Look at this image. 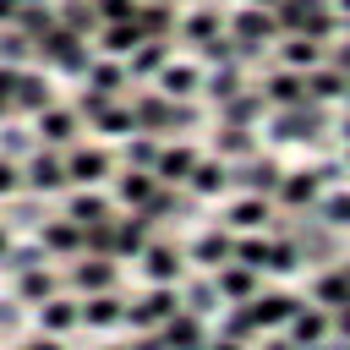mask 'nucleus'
Segmentation results:
<instances>
[{"instance_id":"nucleus-1","label":"nucleus","mask_w":350,"mask_h":350,"mask_svg":"<svg viewBox=\"0 0 350 350\" xmlns=\"http://www.w3.org/2000/svg\"><path fill=\"white\" fill-rule=\"evenodd\" d=\"M273 16H279V33H301V38H317V44H328L345 27L328 0H273Z\"/></svg>"},{"instance_id":"nucleus-2","label":"nucleus","mask_w":350,"mask_h":350,"mask_svg":"<svg viewBox=\"0 0 350 350\" xmlns=\"http://www.w3.org/2000/svg\"><path fill=\"white\" fill-rule=\"evenodd\" d=\"M273 38H279V16H273V5H241V11H235V22H230V44H235L241 60L257 55L262 44H273Z\"/></svg>"},{"instance_id":"nucleus-3","label":"nucleus","mask_w":350,"mask_h":350,"mask_svg":"<svg viewBox=\"0 0 350 350\" xmlns=\"http://www.w3.org/2000/svg\"><path fill=\"white\" fill-rule=\"evenodd\" d=\"M180 306H186V301H180V290H175V284H153L137 306H126V323H131V328H142V334H153V328H164Z\"/></svg>"},{"instance_id":"nucleus-4","label":"nucleus","mask_w":350,"mask_h":350,"mask_svg":"<svg viewBox=\"0 0 350 350\" xmlns=\"http://www.w3.org/2000/svg\"><path fill=\"white\" fill-rule=\"evenodd\" d=\"M22 186H27L33 197H55V191L66 186V159H60L55 148H33V153L22 159Z\"/></svg>"},{"instance_id":"nucleus-5","label":"nucleus","mask_w":350,"mask_h":350,"mask_svg":"<svg viewBox=\"0 0 350 350\" xmlns=\"http://www.w3.org/2000/svg\"><path fill=\"white\" fill-rule=\"evenodd\" d=\"M55 104V88H49V71L38 66H16V82H11V115H38Z\"/></svg>"},{"instance_id":"nucleus-6","label":"nucleus","mask_w":350,"mask_h":350,"mask_svg":"<svg viewBox=\"0 0 350 350\" xmlns=\"http://www.w3.org/2000/svg\"><path fill=\"white\" fill-rule=\"evenodd\" d=\"M77 131H82L77 104H71V109H66V104H49V109L33 115V137H38V148H71Z\"/></svg>"},{"instance_id":"nucleus-7","label":"nucleus","mask_w":350,"mask_h":350,"mask_svg":"<svg viewBox=\"0 0 350 350\" xmlns=\"http://www.w3.org/2000/svg\"><path fill=\"white\" fill-rule=\"evenodd\" d=\"M323 131V104H295V109H273V137L279 142H312Z\"/></svg>"},{"instance_id":"nucleus-8","label":"nucleus","mask_w":350,"mask_h":350,"mask_svg":"<svg viewBox=\"0 0 350 350\" xmlns=\"http://www.w3.org/2000/svg\"><path fill=\"white\" fill-rule=\"evenodd\" d=\"M257 93H262V104H268V109H295V104H306V71L279 66L268 82H257Z\"/></svg>"},{"instance_id":"nucleus-9","label":"nucleus","mask_w":350,"mask_h":350,"mask_svg":"<svg viewBox=\"0 0 350 350\" xmlns=\"http://www.w3.org/2000/svg\"><path fill=\"white\" fill-rule=\"evenodd\" d=\"M230 180H241L252 197H273V191H279V180H284V170H279V159L252 153V159H241V170H230Z\"/></svg>"},{"instance_id":"nucleus-10","label":"nucleus","mask_w":350,"mask_h":350,"mask_svg":"<svg viewBox=\"0 0 350 350\" xmlns=\"http://www.w3.org/2000/svg\"><path fill=\"white\" fill-rule=\"evenodd\" d=\"M175 27H180V38H186V44H197V49H208V44H219V38H224L219 5H197V11H186Z\"/></svg>"},{"instance_id":"nucleus-11","label":"nucleus","mask_w":350,"mask_h":350,"mask_svg":"<svg viewBox=\"0 0 350 350\" xmlns=\"http://www.w3.org/2000/svg\"><path fill=\"white\" fill-rule=\"evenodd\" d=\"M246 312L257 317V328H279V323H290V317L301 312V301H295V295H284V290H268V295L257 290V295L246 301Z\"/></svg>"},{"instance_id":"nucleus-12","label":"nucleus","mask_w":350,"mask_h":350,"mask_svg":"<svg viewBox=\"0 0 350 350\" xmlns=\"http://www.w3.org/2000/svg\"><path fill=\"white\" fill-rule=\"evenodd\" d=\"M109 175V153L104 148H71V159H66V180H77V186H98Z\"/></svg>"},{"instance_id":"nucleus-13","label":"nucleus","mask_w":350,"mask_h":350,"mask_svg":"<svg viewBox=\"0 0 350 350\" xmlns=\"http://www.w3.org/2000/svg\"><path fill=\"white\" fill-rule=\"evenodd\" d=\"M191 170H197V148H159V164H153V175H159V186H186L191 180Z\"/></svg>"},{"instance_id":"nucleus-14","label":"nucleus","mask_w":350,"mask_h":350,"mask_svg":"<svg viewBox=\"0 0 350 350\" xmlns=\"http://www.w3.org/2000/svg\"><path fill=\"white\" fill-rule=\"evenodd\" d=\"M317 186H323V175L317 170H284V180H279V202L284 208H312L317 202Z\"/></svg>"},{"instance_id":"nucleus-15","label":"nucleus","mask_w":350,"mask_h":350,"mask_svg":"<svg viewBox=\"0 0 350 350\" xmlns=\"http://www.w3.org/2000/svg\"><path fill=\"white\" fill-rule=\"evenodd\" d=\"M38 246L44 252H60V257H77L82 252V224L77 219H44L38 224Z\"/></svg>"},{"instance_id":"nucleus-16","label":"nucleus","mask_w":350,"mask_h":350,"mask_svg":"<svg viewBox=\"0 0 350 350\" xmlns=\"http://www.w3.org/2000/svg\"><path fill=\"white\" fill-rule=\"evenodd\" d=\"M290 339H295L301 350H317V345L328 339V306H301V312L290 317Z\"/></svg>"},{"instance_id":"nucleus-17","label":"nucleus","mask_w":350,"mask_h":350,"mask_svg":"<svg viewBox=\"0 0 350 350\" xmlns=\"http://www.w3.org/2000/svg\"><path fill=\"white\" fill-rule=\"evenodd\" d=\"M159 339H164V350H202V323H197V312H175L164 328H159Z\"/></svg>"},{"instance_id":"nucleus-18","label":"nucleus","mask_w":350,"mask_h":350,"mask_svg":"<svg viewBox=\"0 0 350 350\" xmlns=\"http://www.w3.org/2000/svg\"><path fill=\"white\" fill-rule=\"evenodd\" d=\"M170 66V38H142L131 55H126V71L131 77H159Z\"/></svg>"},{"instance_id":"nucleus-19","label":"nucleus","mask_w":350,"mask_h":350,"mask_svg":"<svg viewBox=\"0 0 350 350\" xmlns=\"http://www.w3.org/2000/svg\"><path fill=\"white\" fill-rule=\"evenodd\" d=\"M142 273H148L153 284H175V279H180V252L164 246V241L142 246Z\"/></svg>"},{"instance_id":"nucleus-20","label":"nucleus","mask_w":350,"mask_h":350,"mask_svg":"<svg viewBox=\"0 0 350 350\" xmlns=\"http://www.w3.org/2000/svg\"><path fill=\"white\" fill-rule=\"evenodd\" d=\"M202 88V71L191 66V60H170L164 71H159V93H170V98H191Z\"/></svg>"},{"instance_id":"nucleus-21","label":"nucleus","mask_w":350,"mask_h":350,"mask_svg":"<svg viewBox=\"0 0 350 350\" xmlns=\"http://www.w3.org/2000/svg\"><path fill=\"white\" fill-rule=\"evenodd\" d=\"M345 93H350V77H345L339 66H334V71H323V66L306 71V98H312V104H334V98H345Z\"/></svg>"},{"instance_id":"nucleus-22","label":"nucleus","mask_w":350,"mask_h":350,"mask_svg":"<svg viewBox=\"0 0 350 350\" xmlns=\"http://www.w3.org/2000/svg\"><path fill=\"white\" fill-rule=\"evenodd\" d=\"M77 323H82V301L49 295V301L38 306V328H44V334H66V328H77Z\"/></svg>"},{"instance_id":"nucleus-23","label":"nucleus","mask_w":350,"mask_h":350,"mask_svg":"<svg viewBox=\"0 0 350 350\" xmlns=\"http://www.w3.org/2000/svg\"><path fill=\"white\" fill-rule=\"evenodd\" d=\"M279 60H284L290 71H312V66L323 60V44H317V38H301V33H284V38H279Z\"/></svg>"},{"instance_id":"nucleus-24","label":"nucleus","mask_w":350,"mask_h":350,"mask_svg":"<svg viewBox=\"0 0 350 350\" xmlns=\"http://www.w3.org/2000/svg\"><path fill=\"white\" fill-rule=\"evenodd\" d=\"M186 186H191V197H213V191L230 186V164H224L219 153H213V159H197V170H191Z\"/></svg>"},{"instance_id":"nucleus-25","label":"nucleus","mask_w":350,"mask_h":350,"mask_svg":"<svg viewBox=\"0 0 350 350\" xmlns=\"http://www.w3.org/2000/svg\"><path fill=\"white\" fill-rule=\"evenodd\" d=\"M66 219H77V224L88 230V224H109L115 213H109V197H98V191L88 186V191H77V197L66 202Z\"/></svg>"},{"instance_id":"nucleus-26","label":"nucleus","mask_w":350,"mask_h":350,"mask_svg":"<svg viewBox=\"0 0 350 350\" xmlns=\"http://www.w3.org/2000/svg\"><path fill=\"white\" fill-rule=\"evenodd\" d=\"M71 284L88 290V295H104V290H115V268H109L104 257H82V262L71 268Z\"/></svg>"},{"instance_id":"nucleus-27","label":"nucleus","mask_w":350,"mask_h":350,"mask_svg":"<svg viewBox=\"0 0 350 350\" xmlns=\"http://www.w3.org/2000/svg\"><path fill=\"white\" fill-rule=\"evenodd\" d=\"M213 284H219V295H230V301H241V306L257 295V273L241 268V262H224V268L213 273Z\"/></svg>"},{"instance_id":"nucleus-28","label":"nucleus","mask_w":350,"mask_h":350,"mask_svg":"<svg viewBox=\"0 0 350 350\" xmlns=\"http://www.w3.org/2000/svg\"><path fill=\"white\" fill-rule=\"evenodd\" d=\"M82 323H88V328H115V323H126V306H120V295H115V290H104V295H88V301H82Z\"/></svg>"},{"instance_id":"nucleus-29","label":"nucleus","mask_w":350,"mask_h":350,"mask_svg":"<svg viewBox=\"0 0 350 350\" xmlns=\"http://www.w3.org/2000/svg\"><path fill=\"white\" fill-rule=\"evenodd\" d=\"M55 11H60V22L77 33V38H93L104 22H98V5L93 0H55Z\"/></svg>"},{"instance_id":"nucleus-30","label":"nucleus","mask_w":350,"mask_h":350,"mask_svg":"<svg viewBox=\"0 0 350 350\" xmlns=\"http://www.w3.org/2000/svg\"><path fill=\"white\" fill-rule=\"evenodd\" d=\"M109 230H115V252H120V257H142V246H148V219H142V213H126V219H115Z\"/></svg>"},{"instance_id":"nucleus-31","label":"nucleus","mask_w":350,"mask_h":350,"mask_svg":"<svg viewBox=\"0 0 350 350\" xmlns=\"http://www.w3.org/2000/svg\"><path fill=\"white\" fill-rule=\"evenodd\" d=\"M191 257H197L202 268H213V273H219V268L235 257V241H230V235H219V230H202V235H197V246H191Z\"/></svg>"},{"instance_id":"nucleus-32","label":"nucleus","mask_w":350,"mask_h":350,"mask_svg":"<svg viewBox=\"0 0 350 350\" xmlns=\"http://www.w3.org/2000/svg\"><path fill=\"white\" fill-rule=\"evenodd\" d=\"M115 191H120V202H126V208L137 213V208H142V202H148V197L159 191V175H153V170H126Z\"/></svg>"},{"instance_id":"nucleus-33","label":"nucleus","mask_w":350,"mask_h":350,"mask_svg":"<svg viewBox=\"0 0 350 350\" xmlns=\"http://www.w3.org/2000/svg\"><path fill=\"white\" fill-rule=\"evenodd\" d=\"M268 219H273V202H268V197H241V202L230 208V224H235V230H262Z\"/></svg>"},{"instance_id":"nucleus-34","label":"nucleus","mask_w":350,"mask_h":350,"mask_svg":"<svg viewBox=\"0 0 350 350\" xmlns=\"http://www.w3.org/2000/svg\"><path fill=\"white\" fill-rule=\"evenodd\" d=\"M16 295H22V301H38V306H44V301L55 295V273H49L44 262H38V268H27V273H16Z\"/></svg>"},{"instance_id":"nucleus-35","label":"nucleus","mask_w":350,"mask_h":350,"mask_svg":"<svg viewBox=\"0 0 350 350\" xmlns=\"http://www.w3.org/2000/svg\"><path fill=\"white\" fill-rule=\"evenodd\" d=\"M230 262H241V268H252V273H262L268 268V241H257V235H246V241H235V257Z\"/></svg>"},{"instance_id":"nucleus-36","label":"nucleus","mask_w":350,"mask_h":350,"mask_svg":"<svg viewBox=\"0 0 350 350\" xmlns=\"http://www.w3.org/2000/svg\"><path fill=\"white\" fill-rule=\"evenodd\" d=\"M159 164V142L153 137H131L126 142V170H153Z\"/></svg>"},{"instance_id":"nucleus-37","label":"nucleus","mask_w":350,"mask_h":350,"mask_svg":"<svg viewBox=\"0 0 350 350\" xmlns=\"http://www.w3.org/2000/svg\"><path fill=\"white\" fill-rule=\"evenodd\" d=\"M268 268H273V273H295V268H301V246H295V241H273V246H268Z\"/></svg>"},{"instance_id":"nucleus-38","label":"nucleus","mask_w":350,"mask_h":350,"mask_svg":"<svg viewBox=\"0 0 350 350\" xmlns=\"http://www.w3.org/2000/svg\"><path fill=\"white\" fill-rule=\"evenodd\" d=\"M252 334H257V317H252L246 306H235V312L224 317V339H235V345H241V339H252Z\"/></svg>"},{"instance_id":"nucleus-39","label":"nucleus","mask_w":350,"mask_h":350,"mask_svg":"<svg viewBox=\"0 0 350 350\" xmlns=\"http://www.w3.org/2000/svg\"><path fill=\"white\" fill-rule=\"evenodd\" d=\"M93 5H98V22L109 27V22H131L142 0H93Z\"/></svg>"},{"instance_id":"nucleus-40","label":"nucleus","mask_w":350,"mask_h":350,"mask_svg":"<svg viewBox=\"0 0 350 350\" xmlns=\"http://www.w3.org/2000/svg\"><path fill=\"white\" fill-rule=\"evenodd\" d=\"M180 301H186V312H197V317H202V312H213V301H219V284H191Z\"/></svg>"},{"instance_id":"nucleus-41","label":"nucleus","mask_w":350,"mask_h":350,"mask_svg":"<svg viewBox=\"0 0 350 350\" xmlns=\"http://www.w3.org/2000/svg\"><path fill=\"white\" fill-rule=\"evenodd\" d=\"M44 262V246H16V252H5V268L11 273H27V268H38Z\"/></svg>"},{"instance_id":"nucleus-42","label":"nucleus","mask_w":350,"mask_h":350,"mask_svg":"<svg viewBox=\"0 0 350 350\" xmlns=\"http://www.w3.org/2000/svg\"><path fill=\"white\" fill-rule=\"evenodd\" d=\"M328 224H350V191H339V197H323V208H317Z\"/></svg>"},{"instance_id":"nucleus-43","label":"nucleus","mask_w":350,"mask_h":350,"mask_svg":"<svg viewBox=\"0 0 350 350\" xmlns=\"http://www.w3.org/2000/svg\"><path fill=\"white\" fill-rule=\"evenodd\" d=\"M16 186H22V164H16V159H5V153H0V197H11V191H16Z\"/></svg>"},{"instance_id":"nucleus-44","label":"nucleus","mask_w":350,"mask_h":350,"mask_svg":"<svg viewBox=\"0 0 350 350\" xmlns=\"http://www.w3.org/2000/svg\"><path fill=\"white\" fill-rule=\"evenodd\" d=\"M22 350H60V345H55V334H33Z\"/></svg>"},{"instance_id":"nucleus-45","label":"nucleus","mask_w":350,"mask_h":350,"mask_svg":"<svg viewBox=\"0 0 350 350\" xmlns=\"http://www.w3.org/2000/svg\"><path fill=\"white\" fill-rule=\"evenodd\" d=\"M16 16H22V0H0V22H5V27H11V22H16Z\"/></svg>"},{"instance_id":"nucleus-46","label":"nucleus","mask_w":350,"mask_h":350,"mask_svg":"<svg viewBox=\"0 0 350 350\" xmlns=\"http://www.w3.org/2000/svg\"><path fill=\"white\" fill-rule=\"evenodd\" d=\"M126 350H164V339H159V334H142V339H137V345H126Z\"/></svg>"},{"instance_id":"nucleus-47","label":"nucleus","mask_w":350,"mask_h":350,"mask_svg":"<svg viewBox=\"0 0 350 350\" xmlns=\"http://www.w3.org/2000/svg\"><path fill=\"white\" fill-rule=\"evenodd\" d=\"M334 328H339V334L350 339V306H339V312H334Z\"/></svg>"},{"instance_id":"nucleus-48","label":"nucleus","mask_w":350,"mask_h":350,"mask_svg":"<svg viewBox=\"0 0 350 350\" xmlns=\"http://www.w3.org/2000/svg\"><path fill=\"white\" fill-rule=\"evenodd\" d=\"M262 350H301V345H295V339H268Z\"/></svg>"},{"instance_id":"nucleus-49","label":"nucleus","mask_w":350,"mask_h":350,"mask_svg":"<svg viewBox=\"0 0 350 350\" xmlns=\"http://www.w3.org/2000/svg\"><path fill=\"white\" fill-rule=\"evenodd\" d=\"M202 350H241L235 339H213V345H202Z\"/></svg>"},{"instance_id":"nucleus-50","label":"nucleus","mask_w":350,"mask_h":350,"mask_svg":"<svg viewBox=\"0 0 350 350\" xmlns=\"http://www.w3.org/2000/svg\"><path fill=\"white\" fill-rule=\"evenodd\" d=\"M5 252H11V235H5V230H0V262H5Z\"/></svg>"},{"instance_id":"nucleus-51","label":"nucleus","mask_w":350,"mask_h":350,"mask_svg":"<svg viewBox=\"0 0 350 350\" xmlns=\"http://www.w3.org/2000/svg\"><path fill=\"white\" fill-rule=\"evenodd\" d=\"M339 16H350V0H339Z\"/></svg>"},{"instance_id":"nucleus-52","label":"nucleus","mask_w":350,"mask_h":350,"mask_svg":"<svg viewBox=\"0 0 350 350\" xmlns=\"http://www.w3.org/2000/svg\"><path fill=\"white\" fill-rule=\"evenodd\" d=\"M164 5H175V0H164Z\"/></svg>"}]
</instances>
